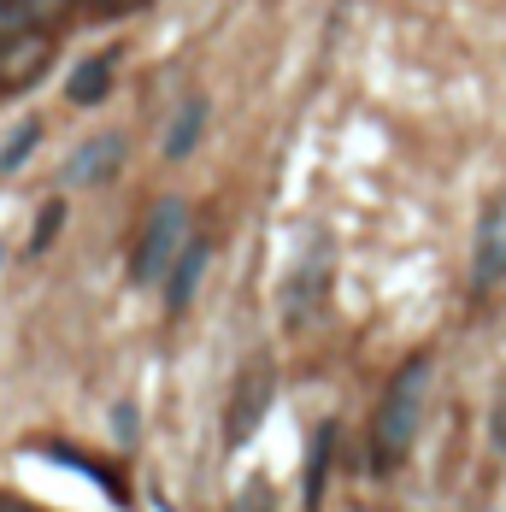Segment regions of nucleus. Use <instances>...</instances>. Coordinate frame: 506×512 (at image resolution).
Returning <instances> with one entry per match:
<instances>
[{"mask_svg":"<svg viewBox=\"0 0 506 512\" xmlns=\"http://www.w3.org/2000/svg\"><path fill=\"white\" fill-rule=\"evenodd\" d=\"M424 389H430V359L418 354V359H406L401 371H395L389 395H383L377 412H371V460H377V471H389V465L406 460V448H412V436H418Z\"/></svg>","mask_w":506,"mask_h":512,"instance_id":"nucleus-1","label":"nucleus"},{"mask_svg":"<svg viewBox=\"0 0 506 512\" xmlns=\"http://www.w3.org/2000/svg\"><path fill=\"white\" fill-rule=\"evenodd\" d=\"M189 248V201L183 195H165V201L148 206L142 218V236H136V254H130V277L148 289V283H165V271L177 265V254Z\"/></svg>","mask_w":506,"mask_h":512,"instance_id":"nucleus-2","label":"nucleus"},{"mask_svg":"<svg viewBox=\"0 0 506 512\" xmlns=\"http://www.w3.org/2000/svg\"><path fill=\"white\" fill-rule=\"evenodd\" d=\"M271 407V365L265 359H253L248 371H242V383H236V395H230V418H224V442L230 448H242L253 430H259V418Z\"/></svg>","mask_w":506,"mask_h":512,"instance_id":"nucleus-3","label":"nucleus"},{"mask_svg":"<svg viewBox=\"0 0 506 512\" xmlns=\"http://www.w3.org/2000/svg\"><path fill=\"white\" fill-rule=\"evenodd\" d=\"M53 59V42L42 30H24L12 42H0V89H30Z\"/></svg>","mask_w":506,"mask_h":512,"instance_id":"nucleus-4","label":"nucleus"},{"mask_svg":"<svg viewBox=\"0 0 506 512\" xmlns=\"http://www.w3.org/2000/svg\"><path fill=\"white\" fill-rule=\"evenodd\" d=\"M118 165H124V136H95L89 148H77V154H71V165H65V183H71V189H83V183L95 189V183H106Z\"/></svg>","mask_w":506,"mask_h":512,"instance_id":"nucleus-5","label":"nucleus"},{"mask_svg":"<svg viewBox=\"0 0 506 512\" xmlns=\"http://www.w3.org/2000/svg\"><path fill=\"white\" fill-rule=\"evenodd\" d=\"M206 259H212V248H206L201 236H189V248H183V254H177V265L165 271V307H171V312H183L189 301H195Z\"/></svg>","mask_w":506,"mask_h":512,"instance_id":"nucleus-6","label":"nucleus"},{"mask_svg":"<svg viewBox=\"0 0 506 512\" xmlns=\"http://www.w3.org/2000/svg\"><path fill=\"white\" fill-rule=\"evenodd\" d=\"M324 271H330V248H312L301 259V271L289 277V289H283V312H289V324H301L306 307L318 301V289H324Z\"/></svg>","mask_w":506,"mask_h":512,"instance_id":"nucleus-7","label":"nucleus"},{"mask_svg":"<svg viewBox=\"0 0 506 512\" xmlns=\"http://www.w3.org/2000/svg\"><path fill=\"white\" fill-rule=\"evenodd\" d=\"M112 65H118V53H95V59H83V65L71 71L65 95H71L77 106H101L106 89H112Z\"/></svg>","mask_w":506,"mask_h":512,"instance_id":"nucleus-8","label":"nucleus"},{"mask_svg":"<svg viewBox=\"0 0 506 512\" xmlns=\"http://www.w3.org/2000/svg\"><path fill=\"white\" fill-rule=\"evenodd\" d=\"M201 130H206V101H201V95H189L183 112L171 118V130H165V148H159V154H165V159H189V154H195V142H201Z\"/></svg>","mask_w":506,"mask_h":512,"instance_id":"nucleus-9","label":"nucleus"},{"mask_svg":"<svg viewBox=\"0 0 506 512\" xmlns=\"http://www.w3.org/2000/svg\"><path fill=\"white\" fill-rule=\"evenodd\" d=\"M330 454H336V424H324V430H318V442H312V460H306V512H318V501H324Z\"/></svg>","mask_w":506,"mask_h":512,"instance_id":"nucleus-10","label":"nucleus"},{"mask_svg":"<svg viewBox=\"0 0 506 512\" xmlns=\"http://www.w3.org/2000/svg\"><path fill=\"white\" fill-rule=\"evenodd\" d=\"M501 277V212L483 224V248H477V283H495Z\"/></svg>","mask_w":506,"mask_h":512,"instance_id":"nucleus-11","label":"nucleus"},{"mask_svg":"<svg viewBox=\"0 0 506 512\" xmlns=\"http://www.w3.org/2000/svg\"><path fill=\"white\" fill-rule=\"evenodd\" d=\"M36 142H42V124H24V130H18V136L6 142V154H0V171H18L24 159L36 154Z\"/></svg>","mask_w":506,"mask_h":512,"instance_id":"nucleus-12","label":"nucleus"},{"mask_svg":"<svg viewBox=\"0 0 506 512\" xmlns=\"http://www.w3.org/2000/svg\"><path fill=\"white\" fill-rule=\"evenodd\" d=\"M59 224H65V201H48V212H42V218H36V230H30V254H42V248H53Z\"/></svg>","mask_w":506,"mask_h":512,"instance_id":"nucleus-13","label":"nucleus"},{"mask_svg":"<svg viewBox=\"0 0 506 512\" xmlns=\"http://www.w3.org/2000/svg\"><path fill=\"white\" fill-rule=\"evenodd\" d=\"M24 30H36V18H30V6H24V0H0V42H12V36H24Z\"/></svg>","mask_w":506,"mask_h":512,"instance_id":"nucleus-14","label":"nucleus"},{"mask_svg":"<svg viewBox=\"0 0 506 512\" xmlns=\"http://www.w3.org/2000/svg\"><path fill=\"white\" fill-rule=\"evenodd\" d=\"M24 6H30V18H36V24H59L77 0H24Z\"/></svg>","mask_w":506,"mask_h":512,"instance_id":"nucleus-15","label":"nucleus"},{"mask_svg":"<svg viewBox=\"0 0 506 512\" xmlns=\"http://www.w3.org/2000/svg\"><path fill=\"white\" fill-rule=\"evenodd\" d=\"M230 512H265V489H259V483H253L248 495H242V501H236V507Z\"/></svg>","mask_w":506,"mask_h":512,"instance_id":"nucleus-16","label":"nucleus"},{"mask_svg":"<svg viewBox=\"0 0 506 512\" xmlns=\"http://www.w3.org/2000/svg\"><path fill=\"white\" fill-rule=\"evenodd\" d=\"M130 418H136V412L118 407V442H130V436H136V424H130Z\"/></svg>","mask_w":506,"mask_h":512,"instance_id":"nucleus-17","label":"nucleus"},{"mask_svg":"<svg viewBox=\"0 0 506 512\" xmlns=\"http://www.w3.org/2000/svg\"><path fill=\"white\" fill-rule=\"evenodd\" d=\"M106 6H142V0H106Z\"/></svg>","mask_w":506,"mask_h":512,"instance_id":"nucleus-18","label":"nucleus"},{"mask_svg":"<svg viewBox=\"0 0 506 512\" xmlns=\"http://www.w3.org/2000/svg\"><path fill=\"white\" fill-rule=\"evenodd\" d=\"M0 512H30V507H0Z\"/></svg>","mask_w":506,"mask_h":512,"instance_id":"nucleus-19","label":"nucleus"}]
</instances>
